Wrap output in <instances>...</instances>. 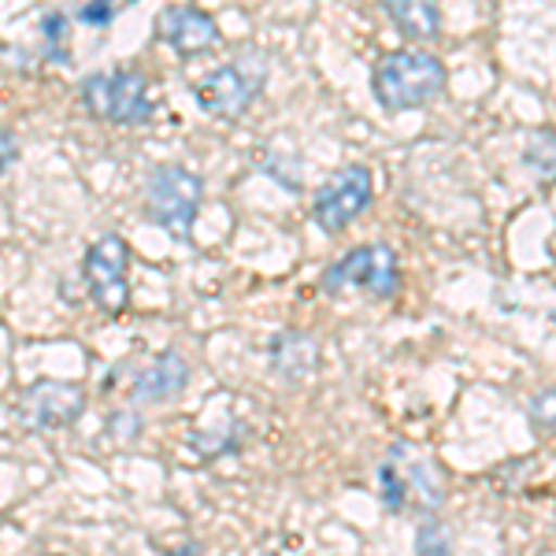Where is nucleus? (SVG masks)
Instances as JSON below:
<instances>
[{
    "mask_svg": "<svg viewBox=\"0 0 556 556\" xmlns=\"http://www.w3.org/2000/svg\"><path fill=\"white\" fill-rule=\"evenodd\" d=\"M260 86H264V71L249 75L241 64H223V67H215L212 75L197 78L193 97H197V104H201V112H208L212 119L235 123L253 108V101L260 97Z\"/></svg>",
    "mask_w": 556,
    "mask_h": 556,
    "instance_id": "0eeeda50",
    "label": "nucleus"
},
{
    "mask_svg": "<svg viewBox=\"0 0 556 556\" xmlns=\"http://www.w3.org/2000/svg\"><path fill=\"white\" fill-rule=\"evenodd\" d=\"M523 160H527V167L538 172L542 178H556V134H549V130L531 134Z\"/></svg>",
    "mask_w": 556,
    "mask_h": 556,
    "instance_id": "4468645a",
    "label": "nucleus"
},
{
    "mask_svg": "<svg viewBox=\"0 0 556 556\" xmlns=\"http://www.w3.org/2000/svg\"><path fill=\"white\" fill-rule=\"evenodd\" d=\"M405 450L401 445H393L390 460L379 464V482H382V501L390 513H401V508L416 505V508H438V501H442V490L434 486V479H430V468L424 460H416V456H401Z\"/></svg>",
    "mask_w": 556,
    "mask_h": 556,
    "instance_id": "1a4fd4ad",
    "label": "nucleus"
},
{
    "mask_svg": "<svg viewBox=\"0 0 556 556\" xmlns=\"http://www.w3.org/2000/svg\"><path fill=\"white\" fill-rule=\"evenodd\" d=\"M0 141H4V160H0V164H4V172L8 167L15 164V156H20V146H15V134L4 127V134H0Z\"/></svg>",
    "mask_w": 556,
    "mask_h": 556,
    "instance_id": "6ab92c4d",
    "label": "nucleus"
},
{
    "mask_svg": "<svg viewBox=\"0 0 556 556\" xmlns=\"http://www.w3.org/2000/svg\"><path fill=\"white\" fill-rule=\"evenodd\" d=\"M83 104L89 115L115 127H141L152 119L149 83L138 71H112V75L83 78Z\"/></svg>",
    "mask_w": 556,
    "mask_h": 556,
    "instance_id": "7ed1b4c3",
    "label": "nucleus"
},
{
    "mask_svg": "<svg viewBox=\"0 0 556 556\" xmlns=\"http://www.w3.org/2000/svg\"><path fill=\"white\" fill-rule=\"evenodd\" d=\"M416 556H453L450 549V534L438 519H424L416 531Z\"/></svg>",
    "mask_w": 556,
    "mask_h": 556,
    "instance_id": "2eb2a0df",
    "label": "nucleus"
},
{
    "mask_svg": "<svg viewBox=\"0 0 556 556\" xmlns=\"http://www.w3.org/2000/svg\"><path fill=\"white\" fill-rule=\"evenodd\" d=\"M186 382H190V364L182 361V353H175V349H167V353H160L152 367L134 379V397L138 401H175L178 393L186 390Z\"/></svg>",
    "mask_w": 556,
    "mask_h": 556,
    "instance_id": "9b49d317",
    "label": "nucleus"
},
{
    "mask_svg": "<svg viewBox=\"0 0 556 556\" xmlns=\"http://www.w3.org/2000/svg\"><path fill=\"white\" fill-rule=\"evenodd\" d=\"M390 23L412 41H434L442 30V12L438 0H379Z\"/></svg>",
    "mask_w": 556,
    "mask_h": 556,
    "instance_id": "f8f14e48",
    "label": "nucleus"
},
{
    "mask_svg": "<svg viewBox=\"0 0 556 556\" xmlns=\"http://www.w3.org/2000/svg\"><path fill=\"white\" fill-rule=\"evenodd\" d=\"M83 408H86V393L75 382L38 379L20 397L15 416H20V424L26 430H64L83 416Z\"/></svg>",
    "mask_w": 556,
    "mask_h": 556,
    "instance_id": "6e6552de",
    "label": "nucleus"
},
{
    "mask_svg": "<svg viewBox=\"0 0 556 556\" xmlns=\"http://www.w3.org/2000/svg\"><path fill=\"white\" fill-rule=\"evenodd\" d=\"M127 267H130V249L119 235H104L89 245L86 253V286L89 298L101 312L119 316L130 304V286H127Z\"/></svg>",
    "mask_w": 556,
    "mask_h": 556,
    "instance_id": "423d86ee",
    "label": "nucleus"
},
{
    "mask_svg": "<svg viewBox=\"0 0 556 556\" xmlns=\"http://www.w3.org/2000/svg\"><path fill=\"white\" fill-rule=\"evenodd\" d=\"M156 34L186 60L204 56V52H212L215 45H219V23H215L208 12H197V8H186V4L164 8L156 20Z\"/></svg>",
    "mask_w": 556,
    "mask_h": 556,
    "instance_id": "9d476101",
    "label": "nucleus"
},
{
    "mask_svg": "<svg viewBox=\"0 0 556 556\" xmlns=\"http://www.w3.org/2000/svg\"><path fill=\"white\" fill-rule=\"evenodd\" d=\"M445 78H450V71L434 52L397 49L379 60L371 75V89L386 112H412V108L434 101L445 89Z\"/></svg>",
    "mask_w": 556,
    "mask_h": 556,
    "instance_id": "f257e3e1",
    "label": "nucleus"
},
{
    "mask_svg": "<svg viewBox=\"0 0 556 556\" xmlns=\"http://www.w3.org/2000/svg\"><path fill=\"white\" fill-rule=\"evenodd\" d=\"M167 556H201V549H197L193 542H186V545H178V549H172Z\"/></svg>",
    "mask_w": 556,
    "mask_h": 556,
    "instance_id": "aec40b11",
    "label": "nucleus"
},
{
    "mask_svg": "<svg viewBox=\"0 0 556 556\" xmlns=\"http://www.w3.org/2000/svg\"><path fill=\"white\" fill-rule=\"evenodd\" d=\"M349 286L367 290L371 298H393L401 286V267L390 245L375 241V245H356L353 253H345L342 260L323 271V290L327 293H342Z\"/></svg>",
    "mask_w": 556,
    "mask_h": 556,
    "instance_id": "20e7f679",
    "label": "nucleus"
},
{
    "mask_svg": "<svg viewBox=\"0 0 556 556\" xmlns=\"http://www.w3.org/2000/svg\"><path fill=\"white\" fill-rule=\"evenodd\" d=\"M204 178L182 164H160L146 178V212L164 235L175 241H190L193 219L201 212Z\"/></svg>",
    "mask_w": 556,
    "mask_h": 556,
    "instance_id": "f03ea898",
    "label": "nucleus"
},
{
    "mask_svg": "<svg viewBox=\"0 0 556 556\" xmlns=\"http://www.w3.org/2000/svg\"><path fill=\"white\" fill-rule=\"evenodd\" d=\"M371 193H375L371 172H367L364 164H349L338 175H330L316 190L312 215H316V223L327 235H342L349 223L371 204Z\"/></svg>",
    "mask_w": 556,
    "mask_h": 556,
    "instance_id": "39448f33",
    "label": "nucleus"
},
{
    "mask_svg": "<svg viewBox=\"0 0 556 556\" xmlns=\"http://www.w3.org/2000/svg\"><path fill=\"white\" fill-rule=\"evenodd\" d=\"M531 419L538 427L556 430V390H542L531 397Z\"/></svg>",
    "mask_w": 556,
    "mask_h": 556,
    "instance_id": "f3484780",
    "label": "nucleus"
},
{
    "mask_svg": "<svg viewBox=\"0 0 556 556\" xmlns=\"http://www.w3.org/2000/svg\"><path fill=\"white\" fill-rule=\"evenodd\" d=\"M41 34H45V45H49V52H45V56L56 60V64H67V52H64L67 15L64 12H49L41 20Z\"/></svg>",
    "mask_w": 556,
    "mask_h": 556,
    "instance_id": "dca6fc26",
    "label": "nucleus"
},
{
    "mask_svg": "<svg viewBox=\"0 0 556 556\" xmlns=\"http://www.w3.org/2000/svg\"><path fill=\"white\" fill-rule=\"evenodd\" d=\"M45 556H60V553H45Z\"/></svg>",
    "mask_w": 556,
    "mask_h": 556,
    "instance_id": "412c9836",
    "label": "nucleus"
},
{
    "mask_svg": "<svg viewBox=\"0 0 556 556\" xmlns=\"http://www.w3.org/2000/svg\"><path fill=\"white\" fill-rule=\"evenodd\" d=\"M316 356H319L316 342H312L308 334H298V330H286V334H278L271 342L275 375H282V379H290V382L316 371Z\"/></svg>",
    "mask_w": 556,
    "mask_h": 556,
    "instance_id": "ddd939ff",
    "label": "nucleus"
},
{
    "mask_svg": "<svg viewBox=\"0 0 556 556\" xmlns=\"http://www.w3.org/2000/svg\"><path fill=\"white\" fill-rule=\"evenodd\" d=\"M115 15L112 0H83V8H78V23L86 26H108Z\"/></svg>",
    "mask_w": 556,
    "mask_h": 556,
    "instance_id": "a211bd4d",
    "label": "nucleus"
}]
</instances>
